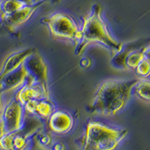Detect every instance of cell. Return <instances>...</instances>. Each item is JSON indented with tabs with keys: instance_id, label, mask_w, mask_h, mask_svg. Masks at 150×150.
Masks as SVG:
<instances>
[{
	"instance_id": "6da1fadb",
	"label": "cell",
	"mask_w": 150,
	"mask_h": 150,
	"mask_svg": "<svg viewBox=\"0 0 150 150\" xmlns=\"http://www.w3.org/2000/svg\"><path fill=\"white\" fill-rule=\"evenodd\" d=\"M138 80H112L103 83L96 92L90 111L96 114L112 115L117 114L128 103L132 89Z\"/></svg>"
},
{
	"instance_id": "7a4b0ae2",
	"label": "cell",
	"mask_w": 150,
	"mask_h": 150,
	"mask_svg": "<svg viewBox=\"0 0 150 150\" xmlns=\"http://www.w3.org/2000/svg\"><path fill=\"white\" fill-rule=\"evenodd\" d=\"M81 40L75 50V54L80 55L89 44L100 43L107 47L111 52L115 53L121 49L123 43L116 41L107 29L104 21L101 18V7L98 4L94 5L91 12L83 19L81 28Z\"/></svg>"
},
{
	"instance_id": "3957f363",
	"label": "cell",
	"mask_w": 150,
	"mask_h": 150,
	"mask_svg": "<svg viewBox=\"0 0 150 150\" xmlns=\"http://www.w3.org/2000/svg\"><path fill=\"white\" fill-rule=\"evenodd\" d=\"M123 137L122 130L92 122L87 126L83 150H112Z\"/></svg>"
},
{
	"instance_id": "277c9868",
	"label": "cell",
	"mask_w": 150,
	"mask_h": 150,
	"mask_svg": "<svg viewBox=\"0 0 150 150\" xmlns=\"http://www.w3.org/2000/svg\"><path fill=\"white\" fill-rule=\"evenodd\" d=\"M41 22L48 26L51 35L54 38L69 40L77 43L81 40V29H79L73 19L68 14L58 12L43 18Z\"/></svg>"
},
{
	"instance_id": "5b68a950",
	"label": "cell",
	"mask_w": 150,
	"mask_h": 150,
	"mask_svg": "<svg viewBox=\"0 0 150 150\" xmlns=\"http://www.w3.org/2000/svg\"><path fill=\"white\" fill-rule=\"evenodd\" d=\"M23 66L27 72L25 84H38L48 97V70L43 58L34 52L25 60Z\"/></svg>"
},
{
	"instance_id": "8992f818",
	"label": "cell",
	"mask_w": 150,
	"mask_h": 150,
	"mask_svg": "<svg viewBox=\"0 0 150 150\" xmlns=\"http://www.w3.org/2000/svg\"><path fill=\"white\" fill-rule=\"evenodd\" d=\"M1 121L6 133H11L21 129L23 119V106L16 100H13L1 112Z\"/></svg>"
},
{
	"instance_id": "52a82bcc",
	"label": "cell",
	"mask_w": 150,
	"mask_h": 150,
	"mask_svg": "<svg viewBox=\"0 0 150 150\" xmlns=\"http://www.w3.org/2000/svg\"><path fill=\"white\" fill-rule=\"evenodd\" d=\"M44 3L45 1H40L31 5H25V6H23L15 12L8 14V15L1 16V20H3L4 23L8 29L13 30L19 26H21L28 19L31 18V16L36 11V9Z\"/></svg>"
},
{
	"instance_id": "ba28073f",
	"label": "cell",
	"mask_w": 150,
	"mask_h": 150,
	"mask_svg": "<svg viewBox=\"0 0 150 150\" xmlns=\"http://www.w3.org/2000/svg\"><path fill=\"white\" fill-rule=\"evenodd\" d=\"M27 72L22 65L18 69L6 74L0 79V92L4 93L25 86L26 82Z\"/></svg>"
},
{
	"instance_id": "9c48e42d",
	"label": "cell",
	"mask_w": 150,
	"mask_h": 150,
	"mask_svg": "<svg viewBox=\"0 0 150 150\" xmlns=\"http://www.w3.org/2000/svg\"><path fill=\"white\" fill-rule=\"evenodd\" d=\"M148 40H139L135 41L129 42L128 44H123L119 51L114 53V55L112 56L111 65L115 69H126V58L131 52L136 51L138 49L143 48L147 43Z\"/></svg>"
},
{
	"instance_id": "30bf717a",
	"label": "cell",
	"mask_w": 150,
	"mask_h": 150,
	"mask_svg": "<svg viewBox=\"0 0 150 150\" xmlns=\"http://www.w3.org/2000/svg\"><path fill=\"white\" fill-rule=\"evenodd\" d=\"M34 52H35L34 50L29 48V49H25V50H23L20 52H17V53L9 55L3 64L1 73H0V79H1L3 76H5L6 74L11 72L12 70L18 69L19 67H21L23 63L25 62V60L30 54L34 53Z\"/></svg>"
},
{
	"instance_id": "8fae6325",
	"label": "cell",
	"mask_w": 150,
	"mask_h": 150,
	"mask_svg": "<svg viewBox=\"0 0 150 150\" xmlns=\"http://www.w3.org/2000/svg\"><path fill=\"white\" fill-rule=\"evenodd\" d=\"M72 126V118L64 112H55L50 115L49 127L54 132H66Z\"/></svg>"
},
{
	"instance_id": "7c38bea8",
	"label": "cell",
	"mask_w": 150,
	"mask_h": 150,
	"mask_svg": "<svg viewBox=\"0 0 150 150\" xmlns=\"http://www.w3.org/2000/svg\"><path fill=\"white\" fill-rule=\"evenodd\" d=\"M42 97L47 98L43 89L40 86H38V84H32V86L25 84L17 92L15 100L20 102L22 105H23L25 102L31 100H40Z\"/></svg>"
},
{
	"instance_id": "4fadbf2b",
	"label": "cell",
	"mask_w": 150,
	"mask_h": 150,
	"mask_svg": "<svg viewBox=\"0 0 150 150\" xmlns=\"http://www.w3.org/2000/svg\"><path fill=\"white\" fill-rule=\"evenodd\" d=\"M148 52H149V45L148 44L144 46L143 48L131 52V53L127 56V58H126L127 69H135V68L137 67V65L141 62V61H142L144 57L148 56Z\"/></svg>"
},
{
	"instance_id": "5bb4252c",
	"label": "cell",
	"mask_w": 150,
	"mask_h": 150,
	"mask_svg": "<svg viewBox=\"0 0 150 150\" xmlns=\"http://www.w3.org/2000/svg\"><path fill=\"white\" fill-rule=\"evenodd\" d=\"M23 6H25V5L19 0H1V2H0V11H1L0 17L15 12Z\"/></svg>"
},
{
	"instance_id": "9a60e30c",
	"label": "cell",
	"mask_w": 150,
	"mask_h": 150,
	"mask_svg": "<svg viewBox=\"0 0 150 150\" xmlns=\"http://www.w3.org/2000/svg\"><path fill=\"white\" fill-rule=\"evenodd\" d=\"M149 86L150 83L148 80H138L132 91L140 98L145 101H149Z\"/></svg>"
},
{
	"instance_id": "2e32d148",
	"label": "cell",
	"mask_w": 150,
	"mask_h": 150,
	"mask_svg": "<svg viewBox=\"0 0 150 150\" xmlns=\"http://www.w3.org/2000/svg\"><path fill=\"white\" fill-rule=\"evenodd\" d=\"M54 107L50 102L46 100H38L36 109H35V114L40 115L41 117H48L52 114H53Z\"/></svg>"
},
{
	"instance_id": "e0dca14e",
	"label": "cell",
	"mask_w": 150,
	"mask_h": 150,
	"mask_svg": "<svg viewBox=\"0 0 150 150\" xmlns=\"http://www.w3.org/2000/svg\"><path fill=\"white\" fill-rule=\"evenodd\" d=\"M149 66H150L149 57L146 56V57H144L137 65V67L135 68V71H136V73H137L138 76L142 77V78L147 77L149 75Z\"/></svg>"
},
{
	"instance_id": "ac0fdd59",
	"label": "cell",
	"mask_w": 150,
	"mask_h": 150,
	"mask_svg": "<svg viewBox=\"0 0 150 150\" xmlns=\"http://www.w3.org/2000/svg\"><path fill=\"white\" fill-rule=\"evenodd\" d=\"M80 64H81V67L82 68H87L90 66L91 64V61L89 60L88 58H83L81 60V62H80Z\"/></svg>"
},
{
	"instance_id": "d6986e66",
	"label": "cell",
	"mask_w": 150,
	"mask_h": 150,
	"mask_svg": "<svg viewBox=\"0 0 150 150\" xmlns=\"http://www.w3.org/2000/svg\"><path fill=\"white\" fill-rule=\"evenodd\" d=\"M19 1L23 2L25 5H31V4H34V0H19Z\"/></svg>"
},
{
	"instance_id": "ffe728a7",
	"label": "cell",
	"mask_w": 150,
	"mask_h": 150,
	"mask_svg": "<svg viewBox=\"0 0 150 150\" xmlns=\"http://www.w3.org/2000/svg\"><path fill=\"white\" fill-rule=\"evenodd\" d=\"M34 150H46L42 145H40V144H37V146H36V149H34Z\"/></svg>"
},
{
	"instance_id": "44dd1931",
	"label": "cell",
	"mask_w": 150,
	"mask_h": 150,
	"mask_svg": "<svg viewBox=\"0 0 150 150\" xmlns=\"http://www.w3.org/2000/svg\"><path fill=\"white\" fill-rule=\"evenodd\" d=\"M40 1H53V2H59L60 0H36V3H38V2H40Z\"/></svg>"
},
{
	"instance_id": "7402d4cb",
	"label": "cell",
	"mask_w": 150,
	"mask_h": 150,
	"mask_svg": "<svg viewBox=\"0 0 150 150\" xmlns=\"http://www.w3.org/2000/svg\"><path fill=\"white\" fill-rule=\"evenodd\" d=\"M1 92H0V115L2 112V100H1Z\"/></svg>"
},
{
	"instance_id": "603a6c76",
	"label": "cell",
	"mask_w": 150,
	"mask_h": 150,
	"mask_svg": "<svg viewBox=\"0 0 150 150\" xmlns=\"http://www.w3.org/2000/svg\"><path fill=\"white\" fill-rule=\"evenodd\" d=\"M0 2H1V0H0ZM0 14H1V11H0Z\"/></svg>"
},
{
	"instance_id": "cb8c5ba5",
	"label": "cell",
	"mask_w": 150,
	"mask_h": 150,
	"mask_svg": "<svg viewBox=\"0 0 150 150\" xmlns=\"http://www.w3.org/2000/svg\"><path fill=\"white\" fill-rule=\"evenodd\" d=\"M34 3H36V0H34Z\"/></svg>"
},
{
	"instance_id": "d4e9b609",
	"label": "cell",
	"mask_w": 150,
	"mask_h": 150,
	"mask_svg": "<svg viewBox=\"0 0 150 150\" xmlns=\"http://www.w3.org/2000/svg\"><path fill=\"white\" fill-rule=\"evenodd\" d=\"M0 20H1V17H0Z\"/></svg>"
}]
</instances>
